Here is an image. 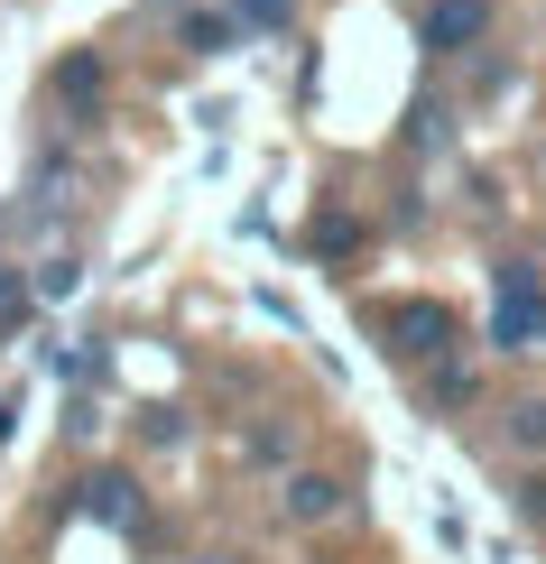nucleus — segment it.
<instances>
[{
    "label": "nucleus",
    "mask_w": 546,
    "mask_h": 564,
    "mask_svg": "<svg viewBox=\"0 0 546 564\" xmlns=\"http://www.w3.org/2000/svg\"><path fill=\"white\" fill-rule=\"evenodd\" d=\"M491 343L501 351H546V278L528 260H501V278H491Z\"/></svg>",
    "instance_id": "obj_1"
},
{
    "label": "nucleus",
    "mask_w": 546,
    "mask_h": 564,
    "mask_svg": "<svg viewBox=\"0 0 546 564\" xmlns=\"http://www.w3.org/2000/svg\"><path fill=\"white\" fill-rule=\"evenodd\" d=\"M379 334L408 351V361H426V351H445V343H454V315H445L436 296H408V305H389V315H379Z\"/></svg>",
    "instance_id": "obj_2"
},
{
    "label": "nucleus",
    "mask_w": 546,
    "mask_h": 564,
    "mask_svg": "<svg viewBox=\"0 0 546 564\" xmlns=\"http://www.w3.org/2000/svg\"><path fill=\"white\" fill-rule=\"evenodd\" d=\"M417 37L436 46V56H454V46H482V37H491V0H436Z\"/></svg>",
    "instance_id": "obj_3"
},
{
    "label": "nucleus",
    "mask_w": 546,
    "mask_h": 564,
    "mask_svg": "<svg viewBox=\"0 0 546 564\" xmlns=\"http://www.w3.org/2000/svg\"><path fill=\"white\" fill-rule=\"evenodd\" d=\"M278 509H288L297 528H324V519L343 509V481H334V473H297L288 490H278Z\"/></svg>",
    "instance_id": "obj_4"
},
{
    "label": "nucleus",
    "mask_w": 546,
    "mask_h": 564,
    "mask_svg": "<svg viewBox=\"0 0 546 564\" xmlns=\"http://www.w3.org/2000/svg\"><path fill=\"white\" fill-rule=\"evenodd\" d=\"M84 509H93L103 528H139V481H130V473H93V481H84Z\"/></svg>",
    "instance_id": "obj_5"
},
{
    "label": "nucleus",
    "mask_w": 546,
    "mask_h": 564,
    "mask_svg": "<svg viewBox=\"0 0 546 564\" xmlns=\"http://www.w3.org/2000/svg\"><path fill=\"white\" fill-rule=\"evenodd\" d=\"M232 37H242V19H232V10H195V19H185V46H195V56H223Z\"/></svg>",
    "instance_id": "obj_6"
},
{
    "label": "nucleus",
    "mask_w": 546,
    "mask_h": 564,
    "mask_svg": "<svg viewBox=\"0 0 546 564\" xmlns=\"http://www.w3.org/2000/svg\"><path fill=\"white\" fill-rule=\"evenodd\" d=\"M56 93H65V102H93V93H103V56H65L56 65Z\"/></svg>",
    "instance_id": "obj_7"
},
{
    "label": "nucleus",
    "mask_w": 546,
    "mask_h": 564,
    "mask_svg": "<svg viewBox=\"0 0 546 564\" xmlns=\"http://www.w3.org/2000/svg\"><path fill=\"white\" fill-rule=\"evenodd\" d=\"M29 296H38V278H19L10 260H0V334H19V315H29Z\"/></svg>",
    "instance_id": "obj_8"
},
{
    "label": "nucleus",
    "mask_w": 546,
    "mask_h": 564,
    "mask_svg": "<svg viewBox=\"0 0 546 564\" xmlns=\"http://www.w3.org/2000/svg\"><path fill=\"white\" fill-rule=\"evenodd\" d=\"M510 435L528 444V454H546V398H518V408H510Z\"/></svg>",
    "instance_id": "obj_9"
},
{
    "label": "nucleus",
    "mask_w": 546,
    "mask_h": 564,
    "mask_svg": "<svg viewBox=\"0 0 546 564\" xmlns=\"http://www.w3.org/2000/svg\"><path fill=\"white\" fill-rule=\"evenodd\" d=\"M232 19H242V29H288L297 0H232Z\"/></svg>",
    "instance_id": "obj_10"
},
{
    "label": "nucleus",
    "mask_w": 546,
    "mask_h": 564,
    "mask_svg": "<svg viewBox=\"0 0 546 564\" xmlns=\"http://www.w3.org/2000/svg\"><path fill=\"white\" fill-rule=\"evenodd\" d=\"M75 288H84V269H75V260H46V269H38V296H56V305H65Z\"/></svg>",
    "instance_id": "obj_11"
},
{
    "label": "nucleus",
    "mask_w": 546,
    "mask_h": 564,
    "mask_svg": "<svg viewBox=\"0 0 546 564\" xmlns=\"http://www.w3.org/2000/svg\"><path fill=\"white\" fill-rule=\"evenodd\" d=\"M518 509H528V519H546V481H528V490H518Z\"/></svg>",
    "instance_id": "obj_12"
},
{
    "label": "nucleus",
    "mask_w": 546,
    "mask_h": 564,
    "mask_svg": "<svg viewBox=\"0 0 546 564\" xmlns=\"http://www.w3.org/2000/svg\"><path fill=\"white\" fill-rule=\"evenodd\" d=\"M10 416H19V408H10V398H0V444H10Z\"/></svg>",
    "instance_id": "obj_13"
},
{
    "label": "nucleus",
    "mask_w": 546,
    "mask_h": 564,
    "mask_svg": "<svg viewBox=\"0 0 546 564\" xmlns=\"http://www.w3.org/2000/svg\"><path fill=\"white\" fill-rule=\"evenodd\" d=\"M204 564H232V555H204Z\"/></svg>",
    "instance_id": "obj_14"
}]
</instances>
